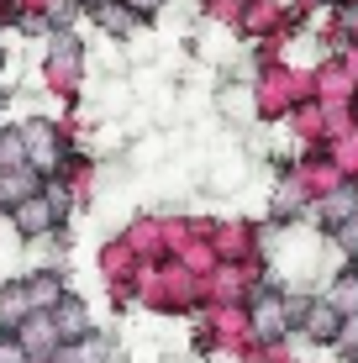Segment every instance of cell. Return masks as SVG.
Returning a JSON list of instances; mask_svg holds the SVG:
<instances>
[{
	"mask_svg": "<svg viewBox=\"0 0 358 363\" xmlns=\"http://www.w3.org/2000/svg\"><path fill=\"white\" fill-rule=\"evenodd\" d=\"M47 321H53L58 342H79V337H90V316H84L79 300H58V306L47 311Z\"/></svg>",
	"mask_w": 358,
	"mask_h": 363,
	"instance_id": "cell-1",
	"label": "cell"
},
{
	"mask_svg": "<svg viewBox=\"0 0 358 363\" xmlns=\"http://www.w3.org/2000/svg\"><path fill=\"white\" fill-rule=\"evenodd\" d=\"M43 363H111V342L90 332V337H79V342H58V353L43 358Z\"/></svg>",
	"mask_w": 358,
	"mask_h": 363,
	"instance_id": "cell-2",
	"label": "cell"
},
{
	"mask_svg": "<svg viewBox=\"0 0 358 363\" xmlns=\"http://www.w3.org/2000/svg\"><path fill=\"white\" fill-rule=\"evenodd\" d=\"M27 195H32L27 169H0V200H27Z\"/></svg>",
	"mask_w": 358,
	"mask_h": 363,
	"instance_id": "cell-3",
	"label": "cell"
},
{
	"mask_svg": "<svg viewBox=\"0 0 358 363\" xmlns=\"http://www.w3.org/2000/svg\"><path fill=\"white\" fill-rule=\"evenodd\" d=\"M332 342L342 347V358L358 363V316H342V327H337V337H332Z\"/></svg>",
	"mask_w": 358,
	"mask_h": 363,
	"instance_id": "cell-4",
	"label": "cell"
},
{
	"mask_svg": "<svg viewBox=\"0 0 358 363\" xmlns=\"http://www.w3.org/2000/svg\"><path fill=\"white\" fill-rule=\"evenodd\" d=\"M132 6H138V11H147V6H158V0H132Z\"/></svg>",
	"mask_w": 358,
	"mask_h": 363,
	"instance_id": "cell-5",
	"label": "cell"
}]
</instances>
